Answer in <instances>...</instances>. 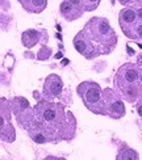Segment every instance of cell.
Returning a JSON list of instances; mask_svg holds the SVG:
<instances>
[{"instance_id":"1","label":"cell","mask_w":142,"mask_h":160,"mask_svg":"<svg viewBox=\"0 0 142 160\" xmlns=\"http://www.w3.org/2000/svg\"><path fill=\"white\" fill-rule=\"evenodd\" d=\"M78 93L88 109L95 113H103L104 104L101 101V89L96 83L85 81L80 84L78 87Z\"/></svg>"},{"instance_id":"2","label":"cell","mask_w":142,"mask_h":160,"mask_svg":"<svg viewBox=\"0 0 142 160\" xmlns=\"http://www.w3.org/2000/svg\"><path fill=\"white\" fill-rule=\"evenodd\" d=\"M36 112H38L39 117L44 119L45 122H53L55 121L59 114V112H62V109L57 105L53 104H42V105H37Z\"/></svg>"},{"instance_id":"3","label":"cell","mask_w":142,"mask_h":160,"mask_svg":"<svg viewBox=\"0 0 142 160\" xmlns=\"http://www.w3.org/2000/svg\"><path fill=\"white\" fill-rule=\"evenodd\" d=\"M77 7L78 5H74V4H71L70 1L65 0V1L61 4V7H59V11H61L62 16H65L67 20L72 21V20H77L78 17L82 16V11L78 9Z\"/></svg>"},{"instance_id":"4","label":"cell","mask_w":142,"mask_h":160,"mask_svg":"<svg viewBox=\"0 0 142 160\" xmlns=\"http://www.w3.org/2000/svg\"><path fill=\"white\" fill-rule=\"evenodd\" d=\"M62 91V80L55 75L49 76L45 84V92L46 95L50 96H58Z\"/></svg>"},{"instance_id":"5","label":"cell","mask_w":142,"mask_h":160,"mask_svg":"<svg viewBox=\"0 0 142 160\" xmlns=\"http://www.w3.org/2000/svg\"><path fill=\"white\" fill-rule=\"evenodd\" d=\"M20 1L29 12H41L46 7V0H20Z\"/></svg>"},{"instance_id":"6","label":"cell","mask_w":142,"mask_h":160,"mask_svg":"<svg viewBox=\"0 0 142 160\" xmlns=\"http://www.w3.org/2000/svg\"><path fill=\"white\" fill-rule=\"evenodd\" d=\"M120 71L124 72V84L126 85H132L133 83H136V80L138 79V72L137 70L134 67H132V66H125L124 68H121Z\"/></svg>"},{"instance_id":"7","label":"cell","mask_w":142,"mask_h":160,"mask_svg":"<svg viewBox=\"0 0 142 160\" xmlns=\"http://www.w3.org/2000/svg\"><path fill=\"white\" fill-rule=\"evenodd\" d=\"M136 17H137L136 13L132 11V9H124V11L120 13V25L126 26V25L134 24Z\"/></svg>"},{"instance_id":"8","label":"cell","mask_w":142,"mask_h":160,"mask_svg":"<svg viewBox=\"0 0 142 160\" xmlns=\"http://www.w3.org/2000/svg\"><path fill=\"white\" fill-rule=\"evenodd\" d=\"M87 41H88V39L84 37V33H82V34H78L77 37H75V39H74V46H75V49H77L78 53L87 55V54H85V51L88 50V43H87Z\"/></svg>"},{"instance_id":"9","label":"cell","mask_w":142,"mask_h":160,"mask_svg":"<svg viewBox=\"0 0 142 160\" xmlns=\"http://www.w3.org/2000/svg\"><path fill=\"white\" fill-rule=\"evenodd\" d=\"M109 113L113 117H121L125 114V106L121 101H113L109 105Z\"/></svg>"},{"instance_id":"10","label":"cell","mask_w":142,"mask_h":160,"mask_svg":"<svg viewBox=\"0 0 142 160\" xmlns=\"http://www.w3.org/2000/svg\"><path fill=\"white\" fill-rule=\"evenodd\" d=\"M30 41V43H29V47H32L33 45H36V42L38 41V33L36 30H28L25 32L24 34H22V41H24V43L26 41Z\"/></svg>"},{"instance_id":"11","label":"cell","mask_w":142,"mask_h":160,"mask_svg":"<svg viewBox=\"0 0 142 160\" xmlns=\"http://www.w3.org/2000/svg\"><path fill=\"white\" fill-rule=\"evenodd\" d=\"M100 0H82V5L84 7L85 11H94L97 7Z\"/></svg>"},{"instance_id":"12","label":"cell","mask_w":142,"mask_h":160,"mask_svg":"<svg viewBox=\"0 0 142 160\" xmlns=\"http://www.w3.org/2000/svg\"><path fill=\"white\" fill-rule=\"evenodd\" d=\"M32 138L34 139L36 142H38V143H44L46 139H45V136H44V134H41V133H38V134H33L32 135Z\"/></svg>"},{"instance_id":"13","label":"cell","mask_w":142,"mask_h":160,"mask_svg":"<svg viewBox=\"0 0 142 160\" xmlns=\"http://www.w3.org/2000/svg\"><path fill=\"white\" fill-rule=\"evenodd\" d=\"M121 158L123 159H137V156H136V154H133V152H128V154H125L124 152V154L121 155L118 159H121Z\"/></svg>"},{"instance_id":"14","label":"cell","mask_w":142,"mask_h":160,"mask_svg":"<svg viewBox=\"0 0 142 160\" xmlns=\"http://www.w3.org/2000/svg\"><path fill=\"white\" fill-rule=\"evenodd\" d=\"M67 1H70L74 5H82V0H67Z\"/></svg>"},{"instance_id":"15","label":"cell","mask_w":142,"mask_h":160,"mask_svg":"<svg viewBox=\"0 0 142 160\" xmlns=\"http://www.w3.org/2000/svg\"><path fill=\"white\" fill-rule=\"evenodd\" d=\"M137 33H138V37L142 38V25L138 26V29H137Z\"/></svg>"},{"instance_id":"16","label":"cell","mask_w":142,"mask_h":160,"mask_svg":"<svg viewBox=\"0 0 142 160\" xmlns=\"http://www.w3.org/2000/svg\"><path fill=\"white\" fill-rule=\"evenodd\" d=\"M137 110H138V114H140V116H141V117H142V101H141V104H140V105H138Z\"/></svg>"},{"instance_id":"17","label":"cell","mask_w":142,"mask_h":160,"mask_svg":"<svg viewBox=\"0 0 142 160\" xmlns=\"http://www.w3.org/2000/svg\"><path fill=\"white\" fill-rule=\"evenodd\" d=\"M120 1H121V4H128L130 0H120Z\"/></svg>"},{"instance_id":"18","label":"cell","mask_w":142,"mask_h":160,"mask_svg":"<svg viewBox=\"0 0 142 160\" xmlns=\"http://www.w3.org/2000/svg\"><path fill=\"white\" fill-rule=\"evenodd\" d=\"M138 16H140V19H142V9H140V11H138Z\"/></svg>"},{"instance_id":"19","label":"cell","mask_w":142,"mask_h":160,"mask_svg":"<svg viewBox=\"0 0 142 160\" xmlns=\"http://www.w3.org/2000/svg\"><path fill=\"white\" fill-rule=\"evenodd\" d=\"M141 81H142V76H141Z\"/></svg>"}]
</instances>
